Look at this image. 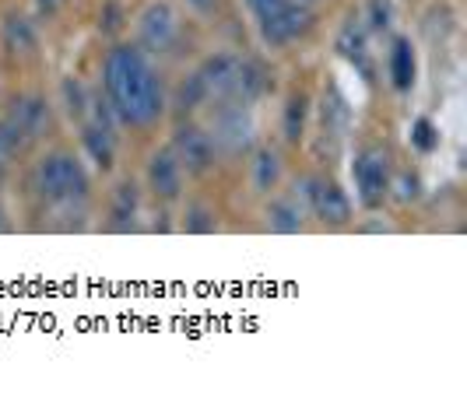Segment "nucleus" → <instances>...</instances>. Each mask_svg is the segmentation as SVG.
Wrapping results in <instances>:
<instances>
[{
  "label": "nucleus",
  "mask_w": 467,
  "mask_h": 410,
  "mask_svg": "<svg viewBox=\"0 0 467 410\" xmlns=\"http://www.w3.org/2000/svg\"><path fill=\"white\" fill-rule=\"evenodd\" d=\"M0 46H4V53L11 60L36 56V49H39V28L22 11H7L4 22H0Z\"/></svg>",
  "instance_id": "14"
},
{
  "label": "nucleus",
  "mask_w": 467,
  "mask_h": 410,
  "mask_svg": "<svg viewBox=\"0 0 467 410\" xmlns=\"http://www.w3.org/2000/svg\"><path fill=\"white\" fill-rule=\"evenodd\" d=\"M81 127V151L88 155L95 169H102V172H109L113 165H117V123H102V119H85V123H78Z\"/></svg>",
  "instance_id": "13"
},
{
  "label": "nucleus",
  "mask_w": 467,
  "mask_h": 410,
  "mask_svg": "<svg viewBox=\"0 0 467 410\" xmlns=\"http://www.w3.org/2000/svg\"><path fill=\"white\" fill-rule=\"evenodd\" d=\"M306 218H309V210H306L303 197L296 190L292 193H271V200L264 207V225L271 228V231H278V235L303 231Z\"/></svg>",
  "instance_id": "15"
},
{
  "label": "nucleus",
  "mask_w": 467,
  "mask_h": 410,
  "mask_svg": "<svg viewBox=\"0 0 467 410\" xmlns=\"http://www.w3.org/2000/svg\"><path fill=\"white\" fill-rule=\"evenodd\" d=\"M211 123L208 134L218 148V159H239V155H250L254 148V116L246 102H229V98H218L208 102Z\"/></svg>",
  "instance_id": "4"
},
{
  "label": "nucleus",
  "mask_w": 467,
  "mask_h": 410,
  "mask_svg": "<svg viewBox=\"0 0 467 410\" xmlns=\"http://www.w3.org/2000/svg\"><path fill=\"white\" fill-rule=\"evenodd\" d=\"M246 7L267 49H288L313 28V11L303 0H246Z\"/></svg>",
  "instance_id": "3"
},
{
  "label": "nucleus",
  "mask_w": 467,
  "mask_h": 410,
  "mask_svg": "<svg viewBox=\"0 0 467 410\" xmlns=\"http://www.w3.org/2000/svg\"><path fill=\"white\" fill-rule=\"evenodd\" d=\"M144 186L155 197V204H176L183 197L187 176H183L180 161L169 148H155L148 155V161H144Z\"/></svg>",
  "instance_id": "10"
},
{
  "label": "nucleus",
  "mask_w": 467,
  "mask_h": 410,
  "mask_svg": "<svg viewBox=\"0 0 467 410\" xmlns=\"http://www.w3.org/2000/svg\"><path fill=\"white\" fill-rule=\"evenodd\" d=\"M387 200H398L400 207L421 200V176L419 172H415V169H398V172L390 176V193H387Z\"/></svg>",
  "instance_id": "24"
},
{
  "label": "nucleus",
  "mask_w": 467,
  "mask_h": 410,
  "mask_svg": "<svg viewBox=\"0 0 467 410\" xmlns=\"http://www.w3.org/2000/svg\"><path fill=\"white\" fill-rule=\"evenodd\" d=\"M387 81L390 88L408 95L419 81V56H415V43L408 36H394L390 49H387Z\"/></svg>",
  "instance_id": "16"
},
{
  "label": "nucleus",
  "mask_w": 467,
  "mask_h": 410,
  "mask_svg": "<svg viewBox=\"0 0 467 410\" xmlns=\"http://www.w3.org/2000/svg\"><path fill=\"white\" fill-rule=\"evenodd\" d=\"M411 148L421 151V155H432L440 148V127L429 119V116H419L411 123Z\"/></svg>",
  "instance_id": "26"
},
{
  "label": "nucleus",
  "mask_w": 467,
  "mask_h": 410,
  "mask_svg": "<svg viewBox=\"0 0 467 410\" xmlns=\"http://www.w3.org/2000/svg\"><path fill=\"white\" fill-rule=\"evenodd\" d=\"M60 4H64V0H36V7H39V15H43V18H53Z\"/></svg>",
  "instance_id": "28"
},
{
  "label": "nucleus",
  "mask_w": 467,
  "mask_h": 410,
  "mask_svg": "<svg viewBox=\"0 0 467 410\" xmlns=\"http://www.w3.org/2000/svg\"><path fill=\"white\" fill-rule=\"evenodd\" d=\"M334 49H337V56H345L351 67L358 70L369 85L376 81V56L373 49H369V32H366V25L358 15H348V22L337 28V36H334Z\"/></svg>",
  "instance_id": "11"
},
{
  "label": "nucleus",
  "mask_w": 467,
  "mask_h": 410,
  "mask_svg": "<svg viewBox=\"0 0 467 410\" xmlns=\"http://www.w3.org/2000/svg\"><path fill=\"white\" fill-rule=\"evenodd\" d=\"M390 176H394V159L383 144H362L351 159V182H355V200L376 210L383 207L390 193Z\"/></svg>",
  "instance_id": "5"
},
{
  "label": "nucleus",
  "mask_w": 467,
  "mask_h": 410,
  "mask_svg": "<svg viewBox=\"0 0 467 410\" xmlns=\"http://www.w3.org/2000/svg\"><path fill=\"white\" fill-rule=\"evenodd\" d=\"M187 4H190V7H193V11H197V15H211L218 0H187Z\"/></svg>",
  "instance_id": "29"
},
{
  "label": "nucleus",
  "mask_w": 467,
  "mask_h": 410,
  "mask_svg": "<svg viewBox=\"0 0 467 410\" xmlns=\"http://www.w3.org/2000/svg\"><path fill=\"white\" fill-rule=\"evenodd\" d=\"M119 28H123V7H119L117 0H109V4L99 11V32H106V36H117Z\"/></svg>",
  "instance_id": "27"
},
{
  "label": "nucleus",
  "mask_w": 467,
  "mask_h": 410,
  "mask_svg": "<svg viewBox=\"0 0 467 410\" xmlns=\"http://www.w3.org/2000/svg\"><path fill=\"white\" fill-rule=\"evenodd\" d=\"M296 193L303 197L309 218H317L324 228H348L355 221V204L348 190L330 176H303L296 182Z\"/></svg>",
  "instance_id": "6"
},
{
  "label": "nucleus",
  "mask_w": 467,
  "mask_h": 410,
  "mask_svg": "<svg viewBox=\"0 0 467 410\" xmlns=\"http://www.w3.org/2000/svg\"><path fill=\"white\" fill-rule=\"evenodd\" d=\"M102 98L127 130L155 127L169 109L162 74L138 43H117L102 60Z\"/></svg>",
  "instance_id": "1"
},
{
  "label": "nucleus",
  "mask_w": 467,
  "mask_h": 410,
  "mask_svg": "<svg viewBox=\"0 0 467 410\" xmlns=\"http://www.w3.org/2000/svg\"><path fill=\"white\" fill-rule=\"evenodd\" d=\"M303 4H317V0H303Z\"/></svg>",
  "instance_id": "31"
},
{
  "label": "nucleus",
  "mask_w": 467,
  "mask_h": 410,
  "mask_svg": "<svg viewBox=\"0 0 467 410\" xmlns=\"http://www.w3.org/2000/svg\"><path fill=\"white\" fill-rule=\"evenodd\" d=\"M180 228L187 235H211V231H218V210L208 200H187Z\"/></svg>",
  "instance_id": "23"
},
{
  "label": "nucleus",
  "mask_w": 467,
  "mask_h": 410,
  "mask_svg": "<svg viewBox=\"0 0 467 410\" xmlns=\"http://www.w3.org/2000/svg\"><path fill=\"white\" fill-rule=\"evenodd\" d=\"M281 179H285V161H281L278 148L271 144H260L250 151V190L257 197H271L278 193Z\"/></svg>",
  "instance_id": "17"
},
{
  "label": "nucleus",
  "mask_w": 467,
  "mask_h": 410,
  "mask_svg": "<svg viewBox=\"0 0 467 410\" xmlns=\"http://www.w3.org/2000/svg\"><path fill=\"white\" fill-rule=\"evenodd\" d=\"M28 190H32V200L43 207L49 218H67L64 231L81 228L85 214H88V200H92V176L74 151L67 148L47 151L28 172Z\"/></svg>",
  "instance_id": "2"
},
{
  "label": "nucleus",
  "mask_w": 467,
  "mask_h": 410,
  "mask_svg": "<svg viewBox=\"0 0 467 410\" xmlns=\"http://www.w3.org/2000/svg\"><path fill=\"white\" fill-rule=\"evenodd\" d=\"M169 151L176 155L183 176H193V179L211 176L214 165H218V148H214V140H211L208 127H201L193 116L176 123L172 140H169Z\"/></svg>",
  "instance_id": "8"
},
{
  "label": "nucleus",
  "mask_w": 467,
  "mask_h": 410,
  "mask_svg": "<svg viewBox=\"0 0 467 410\" xmlns=\"http://www.w3.org/2000/svg\"><path fill=\"white\" fill-rule=\"evenodd\" d=\"M358 18L369 36H387L394 28V0H366V11Z\"/></svg>",
  "instance_id": "25"
},
{
  "label": "nucleus",
  "mask_w": 467,
  "mask_h": 410,
  "mask_svg": "<svg viewBox=\"0 0 467 410\" xmlns=\"http://www.w3.org/2000/svg\"><path fill=\"white\" fill-rule=\"evenodd\" d=\"M15 228V221H11V214L4 210V204H0V231H11Z\"/></svg>",
  "instance_id": "30"
},
{
  "label": "nucleus",
  "mask_w": 467,
  "mask_h": 410,
  "mask_svg": "<svg viewBox=\"0 0 467 410\" xmlns=\"http://www.w3.org/2000/svg\"><path fill=\"white\" fill-rule=\"evenodd\" d=\"M348 134H351L348 98H345V91L337 88V85H327L324 98H320V113H317V151L324 159H337Z\"/></svg>",
  "instance_id": "9"
},
{
  "label": "nucleus",
  "mask_w": 467,
  "mask_h": 410,
  "mask_svg": "<svg viewBox=\"0 0 467 410\" xmlns=\"http://www.w3.org/2000/svg\"><path fill=\"white\" fill-rule=\"evenodd\" d=\"M309 119H313V98H309V91L292 88L288 98H285V109H281V137H285V144L299 148L306 140V134H309Z\"/></svg>",
  "instance_id": "18"
},
{
  "label": "nucleus",
  "mask_w": 467,
  "mask_h": 410,
  "mask_svg": "<svg viewBox=\"0 0 467 410\" xmlns=\"http://www.w3.org/2000/svg\"><path fill=\"white\" fill-rule=\"evenodd\" d=\"M208 88H204V77L193 70V74H187L180 85H176V91H172V106H176V113L183 116V119H190L193 113H201L204 106H208Z\"/></svg>",
  "instance_id": "21"
},
{
  "label": "nucleus",
  "mask_w": 467,
  "mask_h": 410,
  "mask_svg": "<svg viewBox=\"0 0 467 410\" xmlns=\"http://www.w3.org/2000/svg\"><path fill=\"white\" fill-rule=\"evenodd\" d=\"M7 116L18 123V130H22L32 144L39 140V137L49 130V102L47 95H22L11 109H7Z\"/></svg>",
  "instance_id": "19"
},
{
  "label": "nucleus",
  "mask_w": 467,
  "mask_h": 410,
  "mask_svg": "<svg viewBox=\"0 0 467 410\" xmlns=\"http://www.w3.org/2000/svg\"><path fill=\"white\" fill-rule=\"evenodd\" d=\"M60 109L70 123H85L88 119V109H92V91L81 77H64L60 81Z\"/></svg>",
  "instance_id": "20"
},
{
  "label": "nucleus",
  "mask_w": 467,
  "mask_h": 410,
  "mask_svg": "<svg viewBox=\"0 0 467 410\" xmlns=\"http://www.w3.org/2000/svg\"><path fill=\"white\" fill-rule=\"evenodd\" d=\"M134 32H138V46L148 56H172L183 39V22L169 0H151L138 15Z\"/></svg>",
  "instance_id": "7"
},
{
  "label": "nucleus",
  "mask_w": 467,
  "mask_h": 410,
  "mask_svg": "<svg viewBox=\"0 0 467 410\" xmlns=\"http://www.w3.org/2000/svg\"><path fill=\"white\" fill-rule=\"evenodd\" d=\"M106 221L102 228L106 231H117V235H127V231H138L140 228V186L134 179H119L113 190H109V200H106Z\"/></svg>",
  "instance_id": "12"
},
{
  "label": "nucleus",
  "mask_w": 467,
  "mask_h": 410,
  "mask_svg": "<svg viewBox=\"0 0 467 410\" xmlns=\"http://www.w3.org/2000/svg\"><path fill=\"white\" fill-rule=\"evenodd\" d=\"M28 148H32V140L18 130V123H15L7 113L0 116V176H7L11 165L22 159Z\"/></svg>",
  "instance_id": "22"
}]
</instances>
